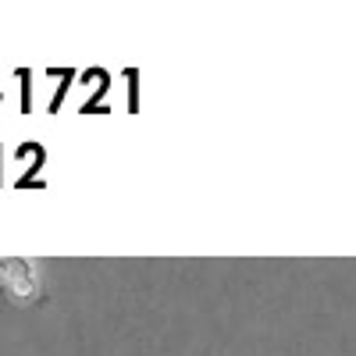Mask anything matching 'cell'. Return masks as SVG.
I'll use <instances>...</instances> for the list:
<instances>
[{
    "label": "cell",
    "mask_w": 356,
    "mask_h": 356,
    "mask_svg": "<svg viewBox=\"0 0 356 356\" xmlns=\"http://www.w3.org/2000/svg\"><path fill=\"white\" fill-rule=\"evenodd\" d=\"M0 282H4L15 296H29L33 292V267H25L18 260H4L0 264Z\"/></svg>",
    "instance_id": "1"
}]
</instances>
